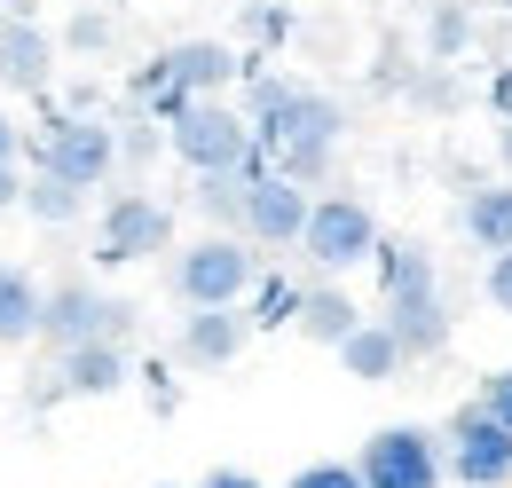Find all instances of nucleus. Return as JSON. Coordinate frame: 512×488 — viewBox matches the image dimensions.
I'll return each instance as SVG.
<instances>
[{"label":"nucleus","instance_id":"nucleus-1","mask_svg":"<svg viewBox=\"0 0 512 488\" xmlns=\"http://www.w3.org/2000/svg\"><path fill=\"white\" fill-rule=\"evenodd\" d=\"M245 119H253L260 158L300 189L331 182V158H339V134H347V111L308 87V79H276V71H245Z\"/></svg>","mask_w":512,"mask_h":488},{"label":"nucleus","instance_id":"nucleus-2","mask_svg":"<svg viewBox=\"0 0 512 488\" xmlns=\"http://www.w3.org/2000/svg\"><path fill=\"white\" fill-rule=\"evenodd\" d=\"M253 56H237L229 40H174V48H158L150 63H134L127 95L134 111H150V119H182L197 95H229V79H245Z\"/></svg>","mask_w":512,"mask_h":488},{"label":"nucleus","instance_id":"nucleus-3","mask_svg":"<svg viewBox=\"0 0 512 488\" xmlns=\"http://www.w3.org/2000/svg\"><path fill=\"white\" fill-rule=\"evenodd\" d=\"M166 284H174L182 307H245L260 284V244L237 237V229H205V237L174 244Z\"/></svg>","mask_w":512,"mask_h":488},{"label":"nucleus","instance_id":"nucleus-4","mask_svg":"<svg viewBox=\"0 0 512 488\" xmlns=\"http://www.w3.org/2000/svg\"><path fill=\"white\" fill-rule=\"evenodd\" d=\"M166 150H174L190 174H237V166L260 158L253 119H245L229 95H197L182 119H166Z\"/></svg>","mask_w":512,"mask_h":488},{"label":"nucleus","instance_id":"nucleus-5","mask_svg":"<svg viewBox=\"0 0 512 488\" xmlns=\"http://www.w3.org/2000/svg\"><path fill=\"white\" fill-rule=\"evenodd\" d=\"M32 166H48V174H64L71 189H111L119 174V126L95 119V111H56V119L32 134Z\"/></svg>","mask_w":512,"mask_h":488},{"label":"nucleus","instance_id":"nucleus-6","mask_svg":"<svg viewBox=\"0 0 512 488\" xmlns=\"http://www.w3.org/2000/svg\"><path fill=\"white\" fill-rule=\"evenodd\" d=\"M379 213L363 205V197H347V189H323L316 213H308V237H300V260L316 268V276H355V268H371L379 260Z\"/></svg>","mask_w":512,"mask_h":488},{"label":"nucleus","instance_id":"nucleus-7","mask_svg":"<svg viewBox=\"0 0 512 488\" xmlns=\"http://www.w3.org/2000/svg\"><path fill=\"white\" fill-rule=\"evenodd\" d=\"M150 252H174V205L150 189H119L95 213V268H134Z\"/></svg>","mask_w":512,"mask_h":488},{"label":"nucleus","instance_id":"nucleus-8","mask_svg":"<svg viewBox=\"0 0 512 488\" xmlns=\"http://www.w3.org/2000/svg\"><path fill=\"white\" fill-rule=\"evenodd\" d=\"M363 488H442L449 481V441L434 426H379L355 449Z\"/></svg>","mask_w":512,"mask_h":488},{"label":"nucleus","instance_id":"nucleus-9","mask_svg":"<svg viewBox=\"0 0 512 488\" xmlns=\"http://www.w3.org/2000/svg\"><path fill=\"white\" fill-rule=\"evenodd\" d=\"M40 339L64 355V347H87V339H134V300L119 292H95L87 276H64V284H48V323H40Z\"/></svg>","mask_w":512,"mask_h":488},{"label":"nucleus","instance_id":"nucleus-10","mask_svg":"<svg viewBox=\"0 0 512 488\" xmlns=\"http://www.w3.org/2000/svg\"><path fill=\"white\" fill-rule=\"evenodd\" d=\"M449 481L457 488H512V426H497L481 402L449 418Z\"/></svg>","mask_w":512,"mask_h":488},{"label":"nucleus","instance_id":"nucleus-11","mask_svg":"<svg viewBox=\"0 0 512 488\" xmlns=\"http://www.w3.org/2000/svg\"><path fill=\"white\" fill-rule=\"evenodd\" d=\"M308 213H316V189L284 182V174L268 166V174H253V189H245V221H237V237H253L260 252H300Z\"/></svg>","mask_w":512,"mask_h":488},{"label":"nucleus","instance_id":"nucleus-12","mask_svg":"<svg viewBox=\"0 0 512 488\" xmlns=\"http://www.w3.org/2000/svg\"><path fill=\"white\" fill-rule=\"evenodd\" d=\"M245 339H253V307H190L174 355H182L190 370H229L237 355H245Z\"/></svg>","mask_w":512,"mask_h":488},{"label":"nucleus","instance_id":"nucleus-13","mask_svg":"<svg viewBox=\"0 0 512 488\" xmlns=\"http://www.w3.org/2000/svg\"><path fill=\"white\" fill-rule=\"evenodd\" d=\"M0 87H16V95H48L56 87V32L48 24H32V16L0 24Z\"/></svg>","mask_w":512,"mask_h":488},{"label":"nucleus","instance_id":"nucleus-14","mask_svg":"<svg viewBox=\"0 0 512 488\" xmlns=\"http://www.w3.org/2000/svg\"><path fill=\"white\" fill-rule=\"evenodd\" d=\"M127 378H134L127 339H87V347H64V355H56V394H71V402H103V394H119Z\"/></svg>","mask_w":512,"mask_h":488},{"label":"nucleus","instance_id":"nucleus-15","mask_svg":"<svg viewBox=\"0 0 512 488\" xmlns=\"http://www.w3.org/2000/svg\"><path fill=\"white\" fill-rule=\"evenodd\" d=\"M371 276H379V300L402 307V300H442V268H434V252L418 237H386L379 260H371Z\"/></svg>","mask_w":512,"mask_h":488},{"label":"nucleus","instance_id":"nucleus-16","mask_svg":"<svg viewBox=\"0 0 512 488\" xmlns=\"http://www.w3.org/2000/svg\"><path fill=\"white\" fill-rule=\"evenodd\" d=\"M40 323H48V284L24 260H0V347L40 339Z\"/></svg>","mask_w":512,"mask_h":488},{"label":"nucleus","instance_id":"nucleus-17","mask_svg":"<svg viewBox=\"0 0 512 488\" xmlns=\"http://www.w3.org/2000/svg\"><path fill=\"white\" fill-rule=\"evenodd\" d=\"M402 363H410V355H402V339L386 331V315H363V323L339 339V370H347V378H363V386L402 378Z\"/></svg>","mask_w":512,"mask_h":488},{"label":"nucleus","instance_id":"nucleus-18","mask_svg":"<svg viewBox=\"0 0 512 488\" xmlns=\"http://www.w3.org/2000/svg\"><path fill=\"white\" fill-rule=\"evenodd\" d=\"M457 229L473 252H512V174L489 189H473L465 205H457Z\"/></svg>","mask_w":512,"mask_h":488},{"label":"nucleus","instance_id":"nucleus-19","mask_svg":"<svg viewBox=\"0 0 512 488\" xmlns=\"http://www.w3.org/2000/svg\"><path fill=\"white\" fill-rule=\"evenodd\" d=\"M355 323H363V315H355V300L339 292V276H323V284H308V300H300V323H292V331L339 355V339H347Z\"/></svg>","mask_w":512,"mask_h":488},{"label":"nucleus","instance_id":"nucleus-20","mask_svg":"<svg viewBox=\"0 0 512 488\" xmlns=\"http://www.w3.org/2000/svg\"><path fill=\"white\" fill-rule=\"evenodd\" d=\"M386 331L402 339L410 363H426V355H442V347H449V307L442 300H402V307H386Z\"/></svg>","mask_w":512,"mask_h":488},{"label":"nucleus","instance_id":"nucleus-21","mask_svg":"<svg viewBox=\"0 0 512 488\" xmlns=\"http://www.w3.org/2000/svg\"><path fill=\"white\" fill-rule=\"evenodd\" d=\"M253 174H268V166H237V174H190V205L213 221V229H237V221H245V189H253Z\"/></svg>","mask_w":512,"mask_h":488},{"label":"nucleus","instance_id":"nucleus-22","mask_svg":"<svg viewBox=\"0 0 512 488\" xmlns=\"http://www.w3.org/2000/svg\"><path fill=\"white\" fill-rule=\"evenodd\" d=\"M79 213H87V189H71L64 174L32 166V182H24V221H40V229H71Z\"/></svg>","mask_w":512,"mask_h":488},{"label":"nucleus","instance_id":"nucleus-23","mask_svg":"<svg viewBox=\"0 0 512 488\" xmlns=\"http://www.w3.org/2000/svg\"><path fill=\"white\" fill-rule=\"evenodd\" d=\"M300 300H308V284H292L284 268H260V284H253V331H284V323H300Z\"/></svg>","mask_w":512,"mask_h":488},{"label":"nucleus","instance_id":"nucleus-24","mask_svg":"<svg viewBox=\"0 0 512 488\" xmlns=\"http://www.w3.org/2000/svg\"><path fill=\"white\" fill-rule=\"evenodd\" d=\"M284 488H363V473H355V457H316V465H300Z\"/></svg>","mask_w":512,"mask_h":488},{"label":"nucleus","instance_id":"nucleus-25","mask_svg":"<svg viewBox=\"0 0 512 488\" xmlns=\"http://www.w3.org/2000/svg\"><path fill=\"white\" fill-rule=\"evenodd\" d=\"M166 150V126L158 119H134V126H119V166H150Z\"/></svg>","mask_w":512,"mask_h":488},{"label":"nucleus","instance_id":"nucleus-26","mask_svg":"<svg viewBox=\"0 0 512 488\" xmlns=\"http://www.w3.org/2000/svg\"><path fill=\"white\" fill-rule=\"evenodd\" d=\"M481 292L497 315H512V252H489V268H481Z\"/></svg>","mask_w":512,"mask_h":488},{"label":"nucleus","instance_id":"nucleus-27","mask_svg":"<svg viewBox=\"0 0 512 488\" xmlns=\"http://www.w3.org/2000/svg\"><path fill=\"white\" fill-rule=\"evenodd\" d=\"M473 402H481V410H489V418H497V426H512V370H489V378H481V394H473Z\"/></svg>","mask_w":512,"mask_h":488},{"label":"nucleus","instance_id":"nucleus-28","mask_svg":"<svg viewBox=\"0 0 512 488\" xmlns=\"http://www.w3.org/2000/svg\"><path fill=\"white\" fill-rule=\"evenodd\" d=\"M142 378H150V410H158V418H174V410H182V386H174V370H166V363H150Z\"/></svg>","mask_w":512,"mask_h":488},{"label":"nucleus","instance_id":"nucleus-29","mask_svg":"<svg viewBox=\"0 0 512 488\" xmlns=\"http://www.w3.org/2000/svg\"><path fill=\"white\" fill-rule=\"evenodd\" d=\"M71 48H111V16H71Z\"/></svg>","mask_w":512,"mask_h":488},{"label":"nucleus","instance_id":"nucleus-30","mask_svg":"<svg viewBox=\"0 0 512 488\" xmlns=\"http://www.w3.org/2000/svg\"><path fill=\"white\" fill-rule=\"evenodd\" d=\"M24 182H32V166H0V213H24Z\"/></svg>","mask_w":512,"mask_h":488},{"label":"nucleus","instance_id":"nucleus-31","mask_svg":"<svg viewBox=\"0 0 512 488\" xmlns=\"http://www.w3.org/2000/svg\"><path fill=\"white\" fill-rule=\"evenodd\" d=\"M197 488H268V481H260V473H245V465H213Z\"/></svg>","mask_w":512,"mask_h":488},{"label":"nucleus","instance_id":"nucleus-32","mask_svg":"<svg viewBox=\"0 0 512 488\" xmlns=\"http://www.w3.org/2000/svg\"><path fill=\"white\" fill-rule=\"evenodd\" d=\"M16 158H24V126L0 111V166H16Z\"/></svg>","mask_w":512,"mask_h":488},{"label":"nucleus","instance_id":"nucleus-33","mask_svg":"<svg viewBox=\"0 0 512 488\" xmlns=\"http://www.w3.org/2000/svg\"><path fill=\"white\" fill-rule=\"evenodd\" d=\"M253 32H260V40H284V32H292V16H284V8H253Z\"/></svg>","mask_w":512,"mask_h":488},{"label":"nucleus","instance_id":"nucleus-34","mask_svg":"<svg viewBox=\"0 0 512 488\" xmlns=\"http://www.w3.org/2000/svg\"><path fill=\"white\" fill-rule=\"evenodd\" d=\"M457 40H465V16H457V8H449V16H434V48H442V56H449Z\"/></svg>","mask_w":512,"mask_h":488},{"label":"nucleus","instance_id":"nucleus-35","mask_svg":"<svg viewBox=\"0 0 512 488\" xmlns=\"http://www.w3.org/2000/svg\"><path fill=\"white\" fill-rule=\"evenodd\" d=\"M497 150H505V174H512V119L497 126Z\"/></svg>","mask_w":512,"mask_h":488},{"label":"nucleus","instance_id":"nucleus-36","mask_svg":"<svg viewBox=\"0 0 512 488\" xmlns=\"http://www.w3.org/2000/svg\"><path fill=\"white\" fill-rule=\"evenodd\" d=\"M158 488H174V481H158Z\"/></svg>","mask_w":512,"mask_h":488}]
</instances>
